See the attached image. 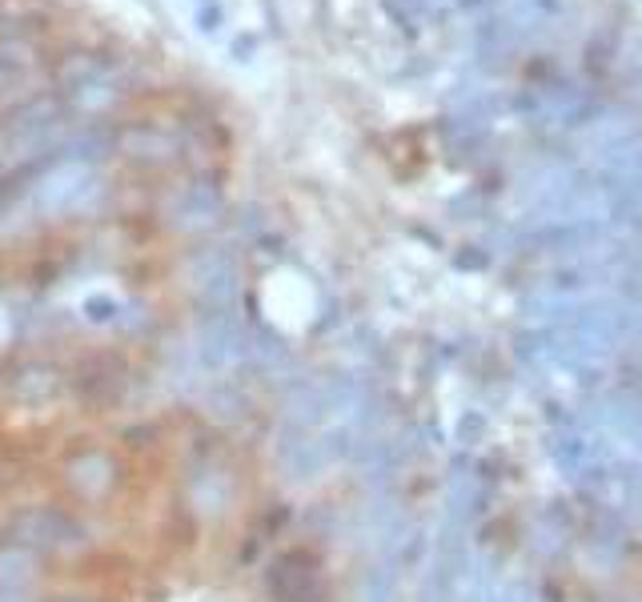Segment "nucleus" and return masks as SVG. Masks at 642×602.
Segmentation results:
<instances>
[{"label":"nucleus","instance_id":"obj_9","mask_svg":"<svg viewBox=\"0 0 642 602\" xmlns=\"http://www.w3.org/2000/svg\"><path fill=\"white\" fill-rule=\"evenodd\" d=\"M61 390H65V378L49 366H25L13 378V398L21 406H49L53 398H61Z\"/></svg>","mask_w":642,"mask_h":602},{"label":"nucleus","instance_id":"obj_3","mask_svg":"<svg viewBox=\"0 0 642 602\" xmlns=\"http://www.w3.org/2000/svg\"><path fill=\"white\" fill-rule=\"evenodd\" d=\"M269 594L274 602H322L326 599V578L314 554L305 550H281L269 566Z\"/></svg>","mask_w":642,"mask_h":602},{"label":"nucleus","instance_id":"obj_12","mask_svg":"<svg viewBox=\"0 0 642 602\" xmlns=\"http://www.w3.org/2000/svg\"><path fill=\"white\" fill-rule=\"evenodd\" d=\"M222 21H225L222 4H210V0H205V4H201V13H197V28H201V33H217Z\"/></svg>","mask_w":642,"mask_h":602},{"label":"nucleus","instance_id":"obj_1","mask_svg":"<svg viewBox=\"0 0 642 602\" xmlns=\"http://www.w3.org/2000/svg\"><path fill=\"white\" fill-rule=\"evenodd\" d=\"M9 547L28 550V554H65L85 542V526L65 511V506H28L9 518Z\"/></svg>","mask_w":642,"mask_h":602},{"label":"nucleus","instance_id":"obj_4","mask_svg":"<svg viewBox=\"0 0 642 602\" xmlns=\"http://www.w3.org/2000/svg\"><path fill=\"white\" fill-rule=\"evenodd\" d=\"M250 354V334L241 329L229 310H205L201 326H197V358L205 369H225Z\"/></svg>","mask_w":642,"mask_h":602},{"label":"nucleus","instance_id":"obj_8","mask_svg":"<svg viewBox=\"0 0 642 602\" xmlns=\"http://www.w3.org/2000/svg\"><path fill=\"white\" fill-rule=\"evenodd\" d=\"M277 466H281L286 478H314V474L326 466L322 442L310 438L305 426H289L286 422V434H281V442H277Z\"/></svg>","mask_w":642,"mask_h":602},{"label":"nucleus","instance_id":"obj_13","mask_svg":"<svg viewBox=\"0 0 642 602\" xmlns=\"http://www.w3.org/2000/svg\"><path fill=\"white\" fill-rule=\"evenodd\" d=\"M234 53H237V61H246V57L253 53V37H237Z\"/></svg>","mask_w":642,"mask_h":602},{"label":"nucleus","instance_id":"obj_7","mask_svg":"<svg viewBox=\"0 0 642 602\" xmlns=\"http://www.w3.org/2000/svg\"><path fill=\"white\" fill-rule=\"evenodd\" d=\"M222 222V193L213 185H189L177 193L169 210V225L181 234H205Z\"/></svg>","mask_w":642,"mask_h":602},{"label":"nucleus","instance_id":"obj_11","mask_svg":"<svg viewBox=\"0 0 642 602\" xmlns=\"http://www.w3.org/2000/svg\"><path fill=\"white\" fill-rule=\"evenodd\" d=\"M85 314H89V322H113V317H117V301L113 298H89L85 301Z\"/></svg>","mask_w":642,"mask_h":602},{"label":"nucleus","instance_id":"obj_10","mask_svg":"<svg viewBox=\"0 0 642 602\" xmlns=\"http://www.w3.org/2000/svg\"><path fill=\"white\" fill-rule=\"evenodd\" d=\"M121 390H125V378H121V369L113 366H89L80 369L77 378V393L80 402L92 410H105L113 402H121Z\"/></svg>","mask_w":642,"mask_h":602},{"label":"nucleus","instance_id":"obj_6","mask_svg":"<svg viewBox=\"0 0 642 602\" xmlns=\"http://www.w3.org/2000/svg\"><path fill=\"white\" fill-rule=\"evenodd\" d=\"M193 286L210 310H225L237 289V265L225 249H205L193 258Z\"/></svg>","mask_w":642,"mask_h":602},{"label":"nucleus","instance_id":"obj_14","mask_svg":"<svg viewBox=\"0 0 642 602\" xmlns=\"http://www.w3.org/2000/svg\"><path fill=\"white\" fill-rule=\"evenodd\" d=\"M65 602H80V599H65Z\"/></svg>","mask_w":642,"mask_h":602},{"label":"nucleus","instance_id":"obj_5","mask_svg":"<svg viewBox=\"0 0 642 602\" xmlns=\"http://www.w3.org/2000/svg\"><path fill=\"white\" fill-rule=\"evenodd\" d=\"M234 494H237V482L234 474H229V466H222V462L213 459L197 462L193 471H189V478H185V498H189V506L197 514H225Z\"/></svg>","mask_w":642,"mask_h":602},{"label":"nucleus","instance_id":"obj_2","mask_svg":"<svg viewBox=\"0 0 642 602\" xmlns=\"http://www.w3.org/2000/svg\"><path fill=\"white\" fill-rule=\"evenodd\" d=\"M68 494L85 506H105L121 486V462L105 446H77L61 466Z\"/></svg>","mask_w":642,"mask_h":602}]
</instances>
